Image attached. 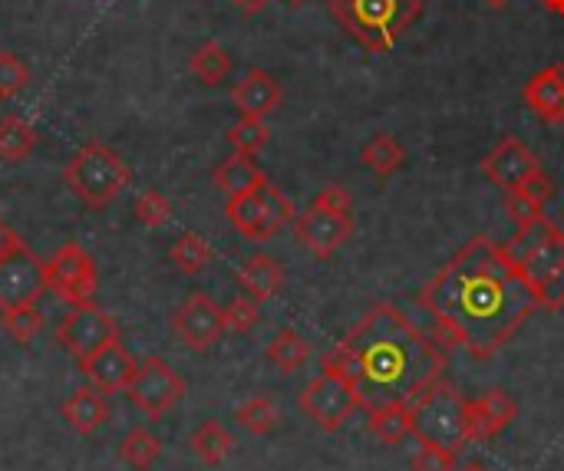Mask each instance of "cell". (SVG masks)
I'll return each mask as SVG.
<instances>
[{
    "mask_svg": "<svg viewBox=\"0 0 564 471\" xmlns=\"http://www.w3.org/2000/svg\"><path fill=\"white\" fill-rule=\"evenodd\" d=\"M284 3H291V7H301L304 0H284Z\"/></svg>",
    "mask_w": 564,
    "mask_h": 471,
    "instance_id": "cell-45",
    "label": "cell"
},
{
    "mask_svg": "<svg viewBox=\"0 0 564 471\" xmlns=\"http://www.w3.org/2000/svg\"><path fill=\"white\" fill-rule=\"evenodd\" d=\"M482 3H489V7H506L509 0H482Z\"/></svg>",
    "mask_w": 564,
    "mask_h": 471,
    "instance_id": "cell-44",
    "label": "cell"
},
{
    "mask_svg": "<svg viewBox=\"0 0 564 471\" xmlns=\"http://www.w3.org/2000/svg\"><path fill=\"white\" fill-rule=\"evenodd\" d=\"M281 83L268 73V69H248L235 89H231V102L241 116H254V119H264L271 116L278 106H281Z\"/></svg>",
    "mask_w": 564,
    "mask_h": 471,
    "instance_id": "cell-19",
    "label": "cell"
},
{
    "mask_svg": "<svg viewBox=\"0 0 564 471\" xmlns=\"http://www.w3.org/2000/svg\"><path fill=\"white\" fill-rule=\"evenodd\" d=\"M43 291H46L43 261L26 244L0 258V314L36 304Z\"/></svg>",
    "mask_w": 564,
    "mask_h": 471,
    "instance_id": "cell-12",
    "label": "cell"
},
{
    "mask_svg": "<svg viewBox=\"0 0 564 471\" xmlns=\"http://www.w3.org/2000/svg\"><path fill=\"white\" fill-rule=\"evenodd\" d=\"M321 370L340 373L354 386L360 409L373 413L393 403L416 406L443 380L446 353L403 310L377 304L344 343L324 353Z\"/></svg>",
    "mask_w": 564,
    "mask_h": 471,
    "instance_id": "cell-2",
    "label": "cell"
},
{
    "mask_svg": "<svg viewBox=\"0 0 564 471\" xmlns=\"http://www.w3.org/2000/svg\"><path fill=\"white\" fill-rule=\"evenodd\" d=\"M506 251L519 261L525 281L539 294V307L562 310L564 307V231L549 218H539L529 228H519L516 241Z\"/></svg>",
    "mask_w": 564,
    "mask_h": 471,
    "instance_id": "cell-3",
    "label": "cell"
},
{
    "mask_svg": "<svg viewBox=\"0 0 564 471\" xmlns=\"http://www.w3.org/2000/svg\"><path fill=\"white\" fill-rule=\"evenodd\" d=\"M516 399L506 390H486L476 399H466V423H469V442H492L516 423Z\"/></svg>",
    "mask_w": 564,
    "mask_h": 471,
    "instance_id": "cell-16",
    "label": "cell"
},
{
    "mask_svg": "<svg viewBox=\"0 0 564 471\" xmlns=\"http://www.w3.org/2000/svg\"><path fill=\"white\" fill-rule=\"evenodd\" d=\"M231 3H235V7H241L245 13H258L268 0H231Z\"/></svg>",
    "mask_w": 564,
    "mask_h": 471,
    "instance_id": "cell-41",
    "label": "cell"
},
{
    "mask_svg": "<svg viewBox=\"0 0 564 471\" xmlns=\"http://www.w3.org/2000/svg\"><path fill=\"white\" fill-rule=\"evenodd\" d=\"M126 396L135 409H142L149 419H162L185 399V380L159 357H145L126 386Z\"/></svg>",
    "mask_w": 564,
    "mask_h": 471,
    "instance_id": "cell-10",
    "label": "cell"
},
{
    "mask_svg": "<svg viewBox=\"0 0 564 471\" xmlns=\"http://www.w3.org/2000/svg\"><path fill=\"white\" fill-rule=\"evenodd\" d=\"M238 284L251 300L264 304V300L278 297V291L284 287V271L271 254H251L238 271Z\"/></svg>",
    "mask_w": 564,
    "mask_h": 471,
    "instance_id": "cell-22",
    "label": "cell"
},
{
    "mask_svg": "<svg viewBox=\"0 0 564 471\" xmlns=\"http://www.w3.org/2000/svg\"><path fill=\"white\" fill-rule=\"evenodd\" d=\"M225 215H228L231 228L238 234H245L248 241H271L284 224L294 221V205L281 188L264 182L258 191L228 198Z\"/></svg>",
    "mask_w": 564,
    "mask_h": 471,
    "instance_id": "cell-7",
    "label": "cell"
},
{
    "mask_svg": "<svg viewBox=\"0 0 564 471\" xmlns=\"http://www.w3.org/2000/svg\"><path fill=\"white\" fill-rule=\"evenodd\" d=\"M119 340V327L116 320L93 307V304H83V307H69V314L56 324V343L76 360L83 363L86 357H93L96 350H102L106 343Z\"/></svg>",
    "mask_w": 564,
    "mask_h": 471,
    "instance_id": "cell-11",
    "label": "cell"
},
{
    "mask_svg": "<svg viewBox=\"0 0 564 471\" xmlns=\"http://www.w3.org/2000/svg\"><path fill=\"white\" fill-rule=\"evenodd\" d=\"M506 215L516 228H529L539 218H545V201L532 198L525 188H516V191H506Z\"/></svg>",
    "mask_w": 564,
    "mask_h": 471,
    "instance_id": "cell-34",
    "label": "cell"
},
{
    "mask_svg": "<svg viewBox=\"0 0 564 471\" xmlns=\"http://www.w3.org/2000/svg\"><path fill=\"white\" fill-rule=\"evenodd\" d=\"M172 218V201L162 195V191H142L135 198V221L145 224V228H162L165 221Z\"/></svg>",
    "mask_w": 564,
    "mask_h": 471,
    "instance_id": "cell-36",
    "label": "cell"
},
{
    "mask_svg": "<svg viewBox=\"0 0 564 471\" xmlns=\"http://www.w3.org/2000/svg\"><path fill=\"white\" fill-rule=\"evenodd\" d=\"M46 291H53L63 304L83 307L93 304L96 294V261L76 241H66L50 261H43Z\"/></svg>",
    "mask_w": 564,
    "mask_h": 471,
    "instance_id": "cell-9",
    "label": "cell"
},
{
    "mask_svg": "<svg viewBox=\"0 0 564 471\" xmlns=\"http://www.w3.org/2000/svg\"><path fill=\"white\" fill-rule=\"evenodd\" d=\"M416 426H413V436L420 442H436V446H446V449H459L469 442V423H466V399L446 383L440 380L416 406Z\"/></svg>",
    "mask_w": 564,
    "mask_h": 471,
    "instance_id": "cell-6",
    "label": "cell"
},
{
    "mask_svg": "<svg viewBox=\"0 0 564 471\" xmlns=\"http://www.w3.org/2000/svg\"><path fill=\"white\" fill-rule=\"evenodd\" d=\"M212 244L202 238V234H195V231H185L175 244H172V264L182 271V274H188V277H195V274H202L208 264H212Z\"/></svg>",
    "mask_w": 564,
    "mask_h": 471,
    "instance_id": "cell-31",
    "label": "cell"
},
{
    "mask_svg": "<svg viewBox=\"0 0 564 471\" xmlns=\"http://www.w3.org/2000/svg\"><path fill=\"white\" fill-rule=\"evenodd\" d=\"M33 149H36V129L20 116H3L0 119V158L17 165V162H26Z\"/></svg>",
    "mask_w": 564,
    "mask_h": 471,
    "instance_id": "cell-26",
    "label": "cell"
},
{
    "mask_svg": "<svg viewBox=\"0 0 564 471\" xmlns=\"http://www.w3.org/2000/svg\"><path fill=\"white\" fill-rule=\"evenodd\" d=\"M413 471H456V452L436 442H423V449L413 456Z\"/></svg>",
    "mask_w": 564,
    "mask_h": 471,
    "instance_id": "cell-38",
    "label": "cell"
},
{
    "mask_svg": "<svg viewBox=\"0 0 564 471\" xmlns=\"http://www.w3.org/2000/svg\"><path fill=\"white\" fill-rule=\"evenodd\" d=\"M225 139H228V145H231L235 152H241V155H254L258 149H264V145H268L271 129L264 125V119L241 116V119L225 132Z\"/></svg>",
    "mask_w": 564,
    "mask_h": 471,
    "instance_id": "cell-32",
    "label": "cell"
},
{
    "mask_svg": "<svg viewBox=\"0 0 564 471\" xmlns=\"http://www.w3.org/2000/svg\"><path fill=\"white\" fill-rule=\"evenodd\" d=\"M235 423H238L248 436H268V432L278 429L281 409H278L274 399L254 396V399H248V403H241V406L235 409Z\"/></svg>",
    "mask_w": 564,
    "mask_h": 471,
    "instance_id": "cell-30",
    "label": "cell"
},
{
    "mask_svg": "<svg viewBox=\"0 0 564 471\" xmlns=\"http://www.w3.org/2000/svg\"><path fill=\"white\" fill-rule=\"evenodd\" d=\"M172 327H175V337H178L192 353H205V350H212V347L221 340V333H225V314H221V307H218L212 297L192 294V297L175 310Z\"/></svg>",
    "mask_w": 564,
    "mask_h": 471,
    "instance_id": "cell-14",
    "label": "cell"
},
{
    "mask_svg": "<svg viewBox=\"0 0 564 471\" xmlns=\"http://www.w3.org/2000/svg\"><path fill=\"white\" fill-rule=\"evenodd\" d=\"M162 456V442L149 429H129L119 442V459L132 471H149Z\"/></svg>",
    "mask_w": 564,
    "mask_h": 471,
    "instance_id": "cell-29",
    "label": "cell"
},
{
    "mask_svg": "<svg viewBox=\"0 0 564 471\" xmlns=\"http://www.w3.org/2000/svg\"><path fill=\"white\" fill-rule=\"evenodd\" d=\"M221 314H225V333H251L261 320L258 300H251L248 294L235 297Z\"/></svg>",
    "mask_w": 564,
    "mask_h": 471,
    "instance_id": "cell-35",
    "label": "cell"
},
{
    "mask_svg": "<svg viewBox=\"0 0 564 471\" xmlns=\"http://www.w3.org/2000/svg\"><path fill=\"white\" fill-rule=\"evenodd\" d=\"M440 347H463L476 360L496 357L539 310V294L519 261L476 234L420 294Z\"/></svg>",
    "mask_w": 564,
    "mask_h": 471,
    "instance_id": "cell-1",
    "label": "cell"
},
{
    "mask_svg": "<svg viewBox=\"0 0 564 471\" xmlns=\"http://www.w3.org/2000/svg\"><path fill=\"white\" fill-rule=\"evenodd\" d=\"M212 182H215L218 191H225L228 198H235V195L258 191V188L268 182V175L261 172V165H258L251 155L235 152V155H228V158L212 172Z\"/></svg>",
    "mask_w": 564,
    "mask_h": 471,
    "instance_id": "cell-21",
    "label": "cell"
},
{
    "mask_svg": "<svg viewBox=\"0 0 564 471\" xmlns=\"http://www.w3.org/2000/svg\"><path fill=\"white\" fill-rule=\"evenodd\" d=\"M63 419H66V426H69L76 436H93V432L109 419L106 393L96 390L93 383H89V386H76V390L69 393V399L63 403Z\"/></svg>",
    "mask_w": 564,
    "mask_h": 471,
    "instance_id": "cell-20",
    "label": "cell"
},
{
    "mask_svg": "<svg viewBox=\"0 0 564 471\" xmlns=\"http://www.w3.org/2000/svg\"><path fill=\"white\" fill-rule=\"evenodd\" d=\"M26 83H30V69L13 53H0V99H13Z\"/></svg>",
    "mask_w": 564,
    "mask_h": 471,
    "instance_id": "cell-37",
    "label": "cell"
},
{
    "mask_svg": "<svg viewBox=\"0 0 564 471\" xmlns=\"http://www.w3.org/2000/svg\"><path fill=\"white\" fill-rule=\"evenodd\" d=\"M542 7L552 10V13H558V17H564V0H542Z\"/></svg>",
    "mask_w": 564,
    "mask_h": 471,
    "instance_id": "cell-42",
    "label": "cell"
},
{
    "mask_svg": "<svg viewBox=\"0 0 564 471\" xmlns=\"http://www.w3.org/2000/svg\"><path fill=\"white\" fill-rule=\"evenodd\" d=\"M360 162L377 175V178H390L406 165V149L393 139V135H373L364 149H360Z\"/></svg>",
    "mask_w": 564,
    "mask_h": 471,
    "instance_id": "cell-25",
    "label": "cell"
},
{
    "mask_svg": "<svg viewBox=\"0 0 564 471\" xmlns=\"http://www.w3.org/2000/svg\"><path fill=\"white\" fill-rule=\"evenodd\" d=\"M423 0H330L334 20L364 50L387 53L416 23Z\"/></svg>",
    "mask_w": 564,
    "mask_h": 471,
    "instance_id": "cell-4",
    "label": "cell"
},
{
    "mask_svg": "<svg viewBox=\"0 0 564 471\" xmlns=\"http://www.w3.org/2000/svg\"><path fill=\"white\" fill-rule=\"evenodd\" d=\"M268 360L281 370V373H297L307 360H311V343L297 333V330H281L274 333V340L268 343Z\"/></svg>",
    "mask_w": 564,
    "mask_h": 471,
    "instance_id": "cell-27",
    "label": "cell"
},
{
    "mask_svg": "<svg viewBox=\"0 0 564 471\" xmlns=\"http://www.w3.org/2000/svg\"><path fill=\"white\" fill-rule=\"evenodd\" d=\"M0 324L17 343H33L40 337V330H43V314H40L36 304H26V307H17V310H3Z\"/></svg>",
    "mask_w": 564,
    "mask_h": 471,
    "instance_id": "cell-33",
    "label": "cell"
},
{
    "mask_svg": "<svg viewBox=\"0 0 564 471\" xmlns=\"http://www.w3.org/2000/svg\"><path fill=\"white\" fill-rule=\"evenodd\" d=\"M525 106L532 109V116H539L549 125H562L564 122V63H549L542 66L522 89Z\"/></svg>",
    "mask_w": 564,
    "mask_h": 471,
    "instance_id": "cell-18",
    "label": "cell"
},
{
    "mask_svg": "<svg viewBox=\"0 0 564 471\" xmlns=\"http://www.w3.org/2000/svg\"><path fill=\"white\" fill-rule=\"evenodd\" d=\"M188 449L195 452V459H198L202 465L215 469V465H221V462L228 459V452L235 449V439H231V432H228L221 423L205 419V423L192 432Z\"/></svg>",
    "mask_w": 564,
    "mask_h": 471,
    "instance_id": "cell-24",
    "label": "cell"
},
{
    "mask_svg": "<svg viewBox=\"0 0 564 471\" xmlns=\"http://www.w3.org/2000/svg\"><path fill=\"white\" fill-rule=\"evenodd\" d=\"M79 370L86 373V380L96 390H102V393H126V386L132 383L139 363L126 353V347L119 340H112L102 350H96L93 357H86L79 363Z\"/></svg>",
    "mask_w": 564,
    "mask_h": 471,
    "instance_id": "cell-17",
    "label": "cell"
},
{
    "mask_svg": "<svg viewBox=\"0 0 564 471\" xmlns=\"http://www.w3.org/2000/svg\"><path fill=\"white\" fill-rule=\"evenodd\" d=\"M367 419H370V432H373L380 442H387V446L403 442L406 436H413V426H416V413H413V406H406V403L380 406V409L367 413Z\"/></svg>",
    "mask_w": 564,
    "mask_h": 471,
    "instance_id": "cell-23",
    "label": "cell"
},
{
    "mask_svg": "<svg viewBox=\"0 0 564 471\" xmlns=\"http://www.w3.org/2000/svg\"><path fill=\"white\" fill-rule=\"evenodd\" d=\"M297 406L304 409V416H311V419L317 423V429H324V432H340V429L350 423V416L360 409V399H357L354 386H350L340 373L321 370V376H314V380L304 386Z\"/></svg>",
    "mask_w": 564,
    "mask_h": 471,
    "instance_id": "cell-8",
    "label": "cell"
},
{
    "mask_svg": "<svg viewBox=\"0 0 564 471\" xmlns=\"http://www.w3.org/2000/svg\"><path fill=\"white\" fill-rule=\"evenodd\" d=\"M482 172H486V178H489L492 185H499L502 191H516V188H522L535 172H542V165H539L535 152H532L522 139L506 135V139H499V145L482 158Z\"/></svg>",
    "mask_w": 564,
    "mask_h": 471,
    "instance_id": "cell-15",
    "label": "cell"
},
{
    "mask_svg": "<svg viewBox=\"0 0 564 471\" xmlns=\"http://www.w3.org/2000/svg\"><path fill=\"white\" fill-rule=\"evenodd\" d=\"M354 234V215H337L311 205L301 218H294V238L321 261L334 258Z\"/></svg>",
    "mask_w": 564,
    "mask_h": 471,
    "instance_id": "cell-13",
    "label": "cell"
},
{
    "mask_svg": "<svg viewBox=\"0 0 564 471\" xmlns=\"http://www.w3.org/2000/svg\"><path fill=\"white\" fill-rule=\"evenodd\" d=\"M456 471H489L486 465H479V462H466V465H459Z\"/></svg>",
    "mask_w": 564,
    "mask_h": 471,
    "instance_id": "cell-43",
    "label": "cell"
},
{
    "mask_svg": "<svg viewBox=\"0 0 564 471\" xmlns=\"http://www.w3.org/2000/svg\"><path fill=\"white\" fill-rule=\"evenodd\" d=\"M132 172L129 165L119 158V152H112L102 142H86L63 168V182L66 188L89 208V211H102L109 208L122 188L129 185Z\"/></svg>",
    "mask_w": 564,
    "mask_h": 471,
    "instance_id": "cell-5",
    "label": "cell"
},
{
    "mask_svg": "<svg viewBox=\"0 0 564 471\" xmlns=\"http://www.w3.org/2000/svg\"><path fill=\"white\" fill-rule=\"evenodd\" d=\"M314 205H317V208H327V211H337V215H350V211H354V198H350V191L340 188V185L321 188L317 198H314Z\"/></svg>",
    "mask_w": 564,
    "mask_h": 471,
    "instance_id": "cell-39",
    "label": "cell"
},
{
    "mask_svg": "<svg viewBox=\"0 0 564 471\" xmlns=\"http://www.w3.org/2000/svg\"><path fill=\"white\" fill-rule=\"evenodd\" d=\"M17 248H23V241H20V234L0 218V258H7V254H13Z\"/></svg>",
    "mask_w": 564,
    "mask_h": 471,
    "instance_id": "cell-40",
    "label": "cell"
},
{
    "mask_svg": "<svg viewBox=\"0 0 564 471\" xmlns=\"http://www.w3.org/2000/svg\"><path fill=\"white\" fill-rule=\"evenodd\" d=\"M188 69L195 73V79H198V83H205V86H218V83H221V79H228V73H231V56L225 53V46H221V43L208 40V43H202V46L192 53Z\"/></svg>",
    "mask_w": 564,
    "mask_h": 471,
    "instance_id": "cell-28",
    "label": "cell"
}]
</instances>
